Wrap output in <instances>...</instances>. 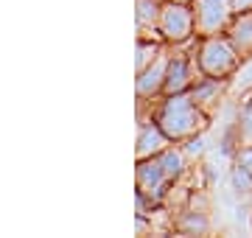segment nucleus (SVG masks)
I'll use <instances>...</instances> for the list:
<instances>
[{"instance_id": "f257e3e1", "label": "nucleus", "mask_w": 252, "mask_h": 238, "mask_svg": "<svg viewBox=\"0 0 252 238\" xmlns=\"http://www.w3.org/2000/svg\"><path fill=\"white\" fill-rule=\"evenodd\" d=\"M205 112L196 107V101L180 92V95H168L162 101V107L157 110L154 120L160 123V129L171 140H188L193 138L199 129L205 126Z\"/></svg>"}, {"instance_id": "f03ea898", "label": "nucleus", "mask_w": 252, "mask_h": 238, "mask_svg": "<svg viewBox=\"0 0 252 238\" xmlns=\"http://www.w3.org/2000/svg\"><path fill=\"white\" fill-rule=\"evenodd\" d=\"M241 62V56L235 51V45L230 42V37H202L199 42V70L202 76L210 79H227L235 73V67Z\"/></svg>"}, {"instance_id": "7ed1b4c3", "label": "nucleus", "mask_w": 252, "mask_h": 238, "mask_svg": "<svg viewBox=\"0 0 252 238\" xmlns=\"http://www.w3.org/2000/svg\"><path fill=\"white\" fill-rule=\"evenodd\" d=\"M193 31L199 37H216L224 28H230L233 17V0H193Z\"/></svg>"}, {"instance_id": "20e7f679", "label": "nucleus", "mask_w": 252, "mask_h": 238, "mask_svg": "<svg viewBox=\"0 0 252 238\" xmlns=\"http://www.w3.org/2000/svg\"><path fill=\"white\" fill-rule=\"evenodd\" d=\"M160 34L162 39L168 42H185L190 39L196 31H193V9L190 3H177V0H168L160 11Z\"/></svg>"}, {"instance_id": "39448f33", "label": "nucleus", "mask_w": 252, "mask_h": 238, "mask_svg": "<svg viewBox=\"0 0 252 238\" xmlns=\"http://www.w3.org/2000/svg\"><path fill=\"white\" fill-rule=\"evenodd\" d=\"M168 185L171 182L165 179L160 163H157V157H149V160H140V163H137V193L146 196L154 208L162 202V196H165V191H168Z\"/></svg>"}, {"instance_id": "423d86ee", "label": "nucleus", "mask_w": 252, "mask_h": 238, "mask_svg": "<svg viewBox=\"0 0 252 238\" xmlns=\"http://www.w3.org/2000/svg\"><path fill=\"white\" fill-rule=\"evenodd\" d=\"M168 146H171V138L160 129L157 120H143V123H140V135H137V160L157 157Z\"/></svg>"}, {"instance_id": "0eeeda50", "label": "nucleus", "mask_w": 252, "mask_h": 238, "mask_svg": "<svg viewBox=\"0 0 252 238\" xmlns=\"http://www.w3.org/2000/svg\"><path fill=\"white\" fill-rule=\"evenodd\" d=\"M190 87H193V73H190L188 56H171L168 59V67H165L162 92L165 95H180V92H188Z\"/></svg>"}, {"instance_id": "6e6552de", "label": "nucleus", "mask_w": 252, "mask_h": 238, "mask_svg": "<svg viewBox=\"0 0 252 238\" xmlns=\"http://www.w3.org/2000/svg\"><path fill=\"white\" fill-rule=\"evenodd\" d=\"M165 67H168V59L165 56H157L146 70L137 73V98L140 101H149L154 98L157 92H162V84H165Z\"/></svg>"}, {"instance_id": "1a4fd4ad", "label": "nucleus", "mask_w": 252, "mask_h": 238, "mask_svg": "<svg viewBox=\"0 0 252 238\" xmlns=\"http://www.w3.org/2000/svg\"><path fill=\"white\" fill-rule=\"evenodd\" d=\"M224 87H227V79H210V76H205V79H199L190 87V98L196 101V107L205 115H210L219 107V98H221Z\"/></svg>"}, {"instance_id": "9d476101", "label": "nucleus", "mask_w": 252, "mask_h": 238, "mask_svg": "<svg viewBox=\"0 0 252 238\" xmlns=\"http://www.w3.org/2000/svg\"><path fill=\"white\" fill-rule=\"evenodd\" d=\"M227 37H230V42L235 45V51H238L241 59H250L252 56V11L250 14H238V17L230 23Z\"/></svg>"}, {"instance_id": "9b49d317", "label": "nucleus", "mask_w": 252, "mask_h": 238, "mask_svg": "<svg viewBox=\"0 0 252 238\" xmlns=\"http://www.w3.org/2000/svg\"><path fill=\"white\" fill-rule=\"evenodd\" d=\"M157 163H160L162 174H165V179L168 182H174V179H180L182 171H185V154H182L180 149H165V151H160L157 154Z\"/></svg>"}, {"instance_id": "f8f14e48", "label": "nucleus", "mask_w": 252, "mask_h": 238, "mask_svg": "<svg viewBox=\"0 0 252 238\" xmlns=\"http://www.w3.org/2000/svg\"><path fill=\"white\" fill-rule=\"evenodd\" d=\"M160 0H137V28L140 31H160Z\"/></svg>"}, {"instance_id": "ddd939ff", "label": "nucleus", "mask_w": 252, "mask_h": 238, "mask_svg": "<svg viewBox=\"0 0 252 238\" xmlns=\"http://www.w3.org/2000/svg\"><path fill=\"white\" fill-rule=\"evenodd\" d=\"M177 230H180L182 236H202V233H207V216L199 210L182 213L180 221H177Z\"/></svg>"}, {"instance_id": "4468645a", "label": "nucleus", "mask_w": 252, "mask_h": 238, "mask_svg": "<svg viewBox=\"0 0 252 238\" xmlns=\"http://www.w3.org/2000/svg\"><path fill=\"white\" fill-rule=\"evenodd\" d=\"M157 56H160V45H154L149 39H140V42H137V73L146 70Z\"/></svg>"}, {"instance_id": "2eb2a0df", "label": "nucleus", "mask_w": 252, "mask_h": 238, "mask_svg": "<svg viewBox=\"0 0 252 238\" xmlns=\"http://www.w3.org/2000/svg\"><path fill=\"white\" fill-rule=\"evenodd\" d=\"M230 182H233L235 193H250L252 191V174L247 171V168H241L238 163H235L233 174H230Z\"/></svg>"}, {"instance_id": "dca6fc26", "label": "nucleus", "mask_w": 252, "mask_h": 238, "mask_svg": "<svg viewBox=\"0 0 252 238\" xmlns=\"http://www.w3.org/2000/svg\"><path fill=\"white\" fill-rule=\"evenodd\" d=\"M238 129H241V135L247 140H252V98L244 101V107H241V115H238Z\"/></svg>"}, {"instance_id": "f3484780", "label": "nucleus", "mask_w": 252, "mask_h": 238, "mask_svg": "<svg viewBox=\"0 0 252 238\" xmlns=\"http://www.w3.org/2000/svg\"><path fill=\"white\" fill-rule=\"evenodd\" d=\"M233 11L235 14H250L252 11V0H233Z\"/></svg>"}, {"instance_id": "a211bd4d", "label": "nucleus", "mask_w": 252, "mask_h": 238, "mask_svg": "<svg viewBox=\"0 0 252 238\" xmlns=\"http://www.w3.org/2000/svg\"><path fill=\"white\" fill-rule=\"evenodd\" d=\"M177 3H193V0H177Z\"/></svg>"}]
</instances>
